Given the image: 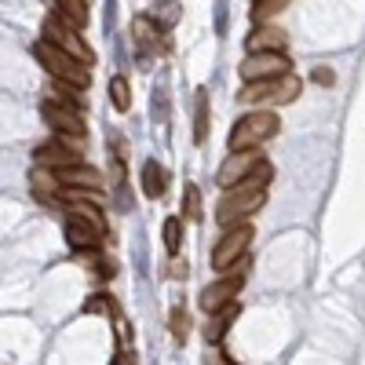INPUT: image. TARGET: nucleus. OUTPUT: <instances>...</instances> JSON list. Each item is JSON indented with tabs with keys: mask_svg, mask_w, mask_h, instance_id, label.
<instances>
[{
	"mask_svg": "<svg viewBox=\"0 0 365 365\" xmlns=\"http://www.w3.org/2000/svg\"><path fill=\"white\" fill-rule=\"evenodd\" d=\"M179 15H182V8L175 4V0H158V4L146 11V19L154 22V26L161 29V34H165V29H172V26L179 22Z\"/></svg>",
	"mask_w": 365,
	"mask_h": 365,
	"instance_id": "18",
	"label": "nucleus"
},
{
	"mask_svg": "<svg viewBox=\"0 0 365 365\" xmlns=\"http://www.w3.org/2000/svg\"><path fill=\"white\" fill-rule=\"evenodd\" d=\"M172 336H175V344H187V336H190V314H187V307L172 311Z\"/></svg>",
	"mask_w": 365,
	"mask_h": 365,
	"instance_id": "27",
	"label": "nucleus"
},
{
	"mask_svg": "<svg viewBox=\"0 0 365 365\" xmlns=\"http://www.w3.org/2000/svg\"><path fill=\"white\" fill-rule=\"evenodd\" d=\"M132 34H135V41H139L146 51H158V55H165V51H168V44H165V37H161V29H158L154 22H150L146 15H139V19H135Z\"/></svg>",
	"mask_w": 365,
	"mask_h": 365,
	"instance_id": "16",
	"label": "nucleus"
},
{
	"mask_svg": "<svg viewBox=\"0 0 365 365\" xmlns=\"http://www.w3.org/2000/svg\"><path fill=\"white\" fill-rule=\"evenodd\" d=\"M110 99H113V106L120 113L132 110V84H128V77H110Z\"/></svg>",
	"mask_w": 365,
	"mask_h": 365,
	"instance_id": "22",
	"label": "nucleus"
},
{
	"mask_svg": "<svg viewBox=\"0 0 365 365\" xmlns=\"http://www.w3.org/2000/svg\"><path fill=\"white\" fill-rule=\"evenodd\" d=\"M220 365H234V361H227V358H223V361H220Z\"/></svg>",
	"mask_w": 365,
	"mask_h": 365,
	"instance_id": "29",
	"label": "nucleus"
},
{
	"mask_svg": "<svg viewBox=\"0 0 365 365\" xmlns=\"http://www.w3.org/2000/svg\"><path fill=\"white\" fill-rule=\"evenodd\" d=\"M208 139V88L194 91V143L201 146Z\"/></svg>",
	"mask_w": 365,
	"mask_h": 365,
	"instance_id": "19",
	"label": "nucleus"
},
{
	"mask_svg": "<svg viewBox=\"0 0 365 365\" xmlns=\"http://www.w3.org/2000/svg\"><path fill=\"white\" fill-rule=\"evenodd\" d=\"M270 179H274V165L263 161L245 182H241V187L223 190V197H220V205H216V220H220L223 230L245 223L249 216H256V212L267 205V182H270Z\"/></svg>",
	"mask_w": 365,
	"mask_h": 365,
	"instance_id": "1",
	"label": "nucleus"
},
{
	"mask_svg": "<svg viewBox=\"0 0 365 365\" xmlns=\"http://www.w3.org/2000/svg\"><path fill=\"white\" fill-rule=\"evenodd\" d=\"M289 48V34L282 26H274V22H267V26H256L252 34L245 37V51L249 55H267V51H285Z\"/></svg>",
	"mask_w": 365,
	"mask_h": 365,
	"instance_id": "13",
	"label": "nucleus"
},
{
	"mask_svg": "<svg viewBox=\"0 0 365 365\" xmlns=\"http://www.w3.org/2000/svg\"><path fill=\"white\" fill-rule=\"evenodd\" d=\"M66 241H70V249H77V252H99V245H103V227H96V223H88V220H81V216H66Z\"/></svg>",
	"mask_w": 365,
	"mask_h": 365,
	"instance_id": "12",
	"label": "nucleus"
},
{
	"mask_svg": "<svg viewBox=\"0 0 365 365\" xmlns=\"http://www.w3.org/2000/svg\"><path fill=\"white\" fill-rule=\"evenodd\" d=\"M237 314H241L237 303H230V307L216 311V314H212V322H208V329H205V340H208V344H220V340L227 336V329L237 322Z\"/></svg>",
	"mask_w": 365,
	"mask_h": 365,
	"instance_id": "17",
	"label": "nucleus"
},
{
	"mask_svg": "<svg viewBox=\"0 0 365 365\" xmlns=\"http://www.w3.org/2000/svg\"><path fill=\"white\" fill-rule=\"evenodd\" d=\"M168 190V172L161 168V161H146L143 165V194L150 201H161Z\"/></svg>",
	"mask_w": 365,
	"mask_h": 365,
	"instance_id": "15",
	"label": "nucleus"
},
{
	"mask_svg": "<svg viewBox=\"0 0 365 365\" xmlns=\"http://www.w3.org/2000/svg\"><path fill=\"white\" fill-rule=\"evenodd\" d=\"M314 81H318L322 88H329V84H336V77H332V70H329V66H318V70H314Z\"/></svg>",
	"mask_w": 365,
	"mask_h": 365,
	"instance_id": "28",
	"label": "nucleus"
},
{
	"mask_svg": "<svg viewBox=\"0 0 365 365\" xmlns=\"http://www.w3.org/2000/svg\"><path fill=\"white\" fill-rule=\"evenodd\" d=\"M44 41L55 44V48H63L66 55H73L77 63H84V66L96 63V51H91V44L81 37V29H77L70 19H63L58 11H51V15L44 19Z\"/></svg>",
	"mask_w": 365,
	"mask_h": 365,
	"instance_id": "5",
	"label": "nucleus"
},
{
	"mask_svg": "<svg viewBox=\"0 0 365 365\" xmlns=\"http://www.w3.org/2000/svg\"><path fill=\"white\" fill-rule=\"evenodd\" d=\"M58 175V182L63 187H91V190H99V175L91 172V168H66V172H55Z\"/></svg>",
	"mask_w": 365,
	"mask_h": 365,
	"instance_id": "20",
	"label": "nucleus"
},
{
	"mask_svg": "<svg viewBox=\"0 0 365 365\" xmlns=\"http://www.w3.org/2000/svg\"><path fill=\"white\" fill-rule=\"evenodd\" d=\"M84 314H106V318H117V299L110 292H96L88 303H84Z\"/></svg>",
	"mask_w": 365,
	"mask_h": 365,
	"instance_id": "25",
	"label": "nucleus"
},
{
	"mask_svg": "<svg viewBox=\"0 0 365 365\" xmlns=\"http://www.w3.org/2000/svg\"><path fill=\"white\" fill-rule=\"evenodd\" d=\"M259 165H263V154H259V150H237V154H227L223 165H220V172H216V182H220L223 190L241 187V182H245Z\"/></svg>",
	"mask_w": 365,
	"mask_h": 365,
	"instance_id": "11",
	"label": "nucleus"
},
{
	"mask_svg": "<svg viewBox=\"0 0 365 365\" xmlns=\"http://www.w3.org/2000/svg\"><path fill=\"white\" fill-rule=\"evenodd\" d=\"M282 128V120L274 110H252L245 117H237V125L230 128V154L237 150H259V143L274 139Z\"/></svg>",
	"mask_w": 365,
	"mask_h": 365,
	"instance_id": "4",
	"label": "nucleus"
},
{
	"mask_svg": "<svg viewBox=\"0 0 365 365\" xmlns=\"http://www.w3.org/2000/svg\"><path fill=\"white\" fill-rule=\"evenodd\" d=\"M245 270H249V256L237 259L220 282H212V285L201 292V311H205V314H216V311L230 307V303L237 299V292H241V285H245Z\"/></svg>",
	"mask_w": 365,
	"mask_h": 365,
	"instance_id": "7",
	"label": "nucleus"
},
{
	"mask_svg": "<svg viewBox=\"0 0 365 365\" xmlns=\"http://www.w3.org/2000/svg\"><path fill=\"white\" fill-rule=\"evenodd\" d=\"M289 8V0H252V22L256 26H267L278 11H285Z\"/></svg>",
	"mask_w": 365,
	"mask_h": 365,
	"instance_id": "23",
	"label": "nucleus"
},
{
	"mask_svg": "<svg viewBox=\"0 0 365 365\" xmlns=\"http://www.w3.org/2000/svg\"><path fill=\"white\" fill-rule=\"evenodd\" d=\"M241 81L252 84V81H274V77H289L292 73V63L285 51H267V55H245L237 66Z\"/></svg>",
	"mask_w": 365,
	"mask_h": 365,
	"instance_id": "10",
	"label": "nucleus"
},
{
	"mask_svg": "<svg viewBox=\"0 0 365 365\" xmlns=\"http://www.w3.org/2000/svg\"><path fill=\"white\" fill-rule=\"evenodd\" d=\"M303 91V81L299 77H274V81H252V84H241L237 91V103L241 106H285V103H296Z\"/></svg>",
	"mask_w": 365,
	"mask_h": 365,
	"instance_id": "3",
	"label": "nucleus"
},
{
	"mask_svg": "<svg viewBox=\"0 0 365 365\" xmlns=\"http://www.w3.org/2000/svg\"><path fill=\"white\" fill-rule=\"evenodd\" d=\"M41 117H44V125H48L51 132L66 135V139H81V143H84V135H88V120H84L81 106L58 99V96H44Z\"/></svg>",
	"mask_w": 365,
	"mask_h": 365,
	"instance_id": "6",
	"label": "nucleus"
},
{
	"mask_svg": "<svg viewBox=\"0 0 365 365\" xmlns=\"http://www.w3.org/2000/svg\"><path fill=\"white\" fill-rule=\"evenodd\" d=\"M161 237H165V249H168V256H179V249H182V220H165V230H161Z\"/></svg>",
	"mask_w": 365,
	"mask_h": 365,
	"instance_id": "26",
	"label": "nucleus"
},
{
	"mask_svg": "<svg viewBox=\"0 0 365 365\" xmlns=\"http://www.w3.org/2000/svg\"><path fill=\"white\" fill-rule=\"evenodd\" d=\"M182 220H190V223L201 220V190H197V182H187V190H182Z\"/></svg>",
	"mask_w": 365,
	"mask_h": 365,
	"instance_id": "24",
	"label": "nucleus"
},
{
	"mask_svg": "<svg viewBox=\"0 0 365 365\" xmlns=\"http://www.w3.org/2000/svg\"><path fill=\"white\" fill-rule=\"evenodd\" d=\"M29 187H34V197L41 205H51V208H63V182L51 168H34L29 172Z\"/></svg>",
	"mask_w": 365,
	"mask_h": 365,
	"instance_id": "14",
	"label": "nucleus"
},
{
	"mask_svg": "<svg viewBox=\"0 0 365 365\" xmlns=\"http://www.w3.org/2000/svg\"><path fill=\"white\" fill-rule=\"evenodd\" d=\"M34 58L51 73V81H58V84H70V88H77V91H84V88L91 84V66L77 63L73 55H66L63 48L48 44L44 37L34 44Z\"/></svg>",
	"mask_w": 365,
	"mask_h": 365,
	"instance_id": "2",
	"label": "nucleus"
},
{
	"mask_svg": "<svg viewBox=\"0 0 365 365\" xmlns=\"http://www.w3.org/2000/svg\"><path fill=\"white\" fill-rule=\"evenodd\" d=\"M55 11L63 15V19H70L77 29H84V22H88V15H91L88 0H55Z\"/></svg>",
	"mask_w": 365,
	"mask_h": 365,
	"instance_id": "21",
	"label": "nucleus"
},
{
	"mask_svg": "<svg viewBox=\"0 0 365 365\" xmlns=\"http://www.w3.org/2000/svg\"><path fill=\"white\" fill-rule=\"evenodd\" d=\"M81 154H84V143L81 139H48L34 150V165L37 168H51V172H66V168H81Z\"/></svg>",
	"mask_w": 365,
	"mask_h": 365,
	"instance_id": "8",
	"label": "nucleus"
},
{
	"mask_svg": "<svg viewBox=\"0 0 365 365\" xmlns=\"http://www.w3.org/2000/svg\"><path fill=\"white\" fill-rule=\"evenodd\" d=\"M249 245H252V227H249V223L227 227L223 237L216 241V249H212V267H216L220 274H227L237 259L249 256Z\"/></svg>",
	"mask_w": 365,
	"mask_h": 365,
	"instance_id": "9",
	"label": "nucleus"
}]
</instances>
